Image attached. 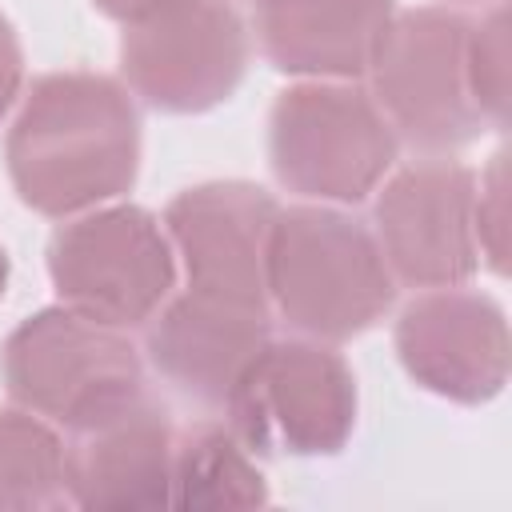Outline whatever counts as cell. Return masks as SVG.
<instances>
[{"label":"cell","instance_id":"cell-4","mask_svg":"<svg viewBox=\"0 0 512 512\" xmlns=\"http://www.w3.org/2000/svg\"><path fill=\"white\" fill-rule=\"evenodd\" d=\"M8 396L68 432L88 428L132 404L144 384V360L124 328L80 316L64 304L20 320L0 348Z\"/></svg>","mask_w":512,"mask_h":512},{"label":"cell","instance_id":"cell-9","mask_svg":"<svg viewBox=\"0 0 512 512\" xmlns=\"http://www.w3.org/2000/svg\"><path fill=\"white\" fill-rule=\"evenodd\" d=\"M476 172L432 156L376 184L372 236L396 284L448 288L480 268L476 248Z\"/></svg>","mask_w":512,"mask_h":512},{"label":"cell","instance_id":"cell-5","mask_svg":"<svg viewBox=\"0 0 512 512\" xmlns=\"http://www.w3.org/2000/svg\"><path fill=\"white\" fill-rule=\"evenodd\" d=\"M468 20L472 16L448 4L392 12L364 72L372 80L368 96L396 140L428 156H448L488 128L472 104L464 72Z\"/></svg>","mask_w":512,"mask_h":512},{"label":"cell","instance_id":"cell-8","mask_svg":"<svg viewBox=\"0 0 512 512\" xmlns=\"http://www.w3.org/2000/svg\"><path fill=\"white\" fill-rule=\"evenodd\" d=\"M252 56V36L232 0H160L124 20L120 80L156 112L192 116L224 104Z\"/></svg>","mask_w":512,"mask_h":512},{"label":"cell","instance_id":"cell-6","mask_svg":"<svg viewBox=\"0 0 512 512\" xmlns=\"http://www.w3.org/2000/svg\"><path fill=\"white\" fill-rule=\"evenodd\" d=\"M220 412L252 456H336L356 432V376L324 340H268Z\"/></svg>","mask_w":512,"mask_h":512},{"label":"cell","instance_id":"cell-19","mask_svg":"<svg viewBox=\"0 0 512 512\" xmlns=\"http://www.w3.org/2000/svg\"><path fill=\"white\" fill-rule=\"evenodd\" d=\"M20 84H24V52H20L16 28L0 16V120H4L8 108L16 104Z\"/></svg>","mask_w":512,"mask_h":512},{"label":"cell","instance_id":"cell-13","mask_svg":"<svg viewBox=\"0 0 512 512\" xmlns=\"http://www.w3.org/2000/svg\"><path fill=\"white\" fill-rule=\"evenodd\" d=\"M68 448V504L96 512L164 508L172 496L176 428L144 388L112 416L76 428Z\"/></svg>","mask_w":512,"mask_h":512},{"label":"cell","instance_id":"cell-7","mask_svg":"<svg viewBox=\"0 0 512 512\" xmlns=\"http://www.w3.org/2000/svg\"><path fill=\"white\" fill-rule=\"evenodd\" d=\"M48 276L64 308L112 328H140L176 288V252L148 208L112 200L52 232Z\"/></svg>","mask_w":512,"mask_h":512},{"label":"cell","instance_id":"cell-16","mask_svg":"<svg viewBox=\"0 0 512 512\" xmlns=\"http://www.w3.org/2000/svg\"><path fill=\"white\" fill-rule=\"evenodd\" d=\"M68 504V448L56 428L28 408H0V508Z\"/></svg>","mask_w":512,"mask_h":512},{"label":"cell","instance_id":"cell-20","mask_svg":"<svg viewBox=\"0 0 512 512\" xmlns=\"http://www.w3.org/2000/svg\"><path fill=\"white\" fill-rule=\"evenodd\" d=\"M152 4H160V0H92V8H100L104 16H112V20H132V16H140L144 8H152Z\"/></svg>","mask_w":512,"mask_h":512},{"label":"cell","instance_id":"cell-11","mask_svg":"<svg viewBox=\"0 0 512 512\" xmlns=\"http://www.w3.org/2000/svg\"><path fill=\"white\" fill-rule=\"evenodd\" d=\"M396 356L412 384L452 404H488L508 384L504 308L476 288H424L396 320Z\"/></svg>","mask_w":512,"mask_h":512},{"label":"cell","instance_id":"cell-1","mask_svg":"<svg viewBox=\"0 0 512 512\" xmlns=\"http://www.w3.org/2000/svg\"><path fill=\"white\" fill-rule=\"evenodd\" d=\"M8 180L24 208L68 220L120 200L140 172L132 92L100 72L36 76L4 140Z\"/></svg>","mask_w":512,"mask_h":512},{"label":"cell","instance_id":"cell-22","mask_svg":"<svg viewBox=\"0 0 512 512\" xmlns=\"http://www.w3.org/2000/svg\"><path fill=\"white\" fill-rule=\"evenodd\" d=\"M4 288H8V252L0 244V300H4Z\"/></svg>","mask_w":512,"mask_h":512},{"label":"cell","instance_id":"cell-3","mask_svg":"<svg viewBox=\"0 0 512 512\" xmlns=\"http://www.w3.org/2000/svg\"><path fill=\"white\" fill-rule=\"evenodd\" d=\"M400 140L356 80H296L268 112V164L312 204H360L392 172Z\"/></svg>","mask_w":512,"mask_h":512},{"label":"cell","instance_id":"cell-15","mask_svg":"<svg viewBox=\"0 0 512 512\" xmlns=\"http://www.w3.org/2000/svg\"><path fill=\"white\" fill-rule=\"evenodd\" d=\"M168 504L192 512L260 508L268 504V480L240 436L220 420H200L176 436L172 448V496Z\"/></svg>","mask_w":512,"mask_h":512},{"label":"cell","instance_id":"cell-12","mask_svg":"<svg viewBox=\"0 0 512 512\" xmlns=\"http://www.w3.org/2000/svg\"><path fill=\"white\" fill-rule=\"evenodd\" d=\"M268 340V308H248L188 288L172 292L144 324V352L156 376L204 408L228 404L232 388Z\"/></svg>","mask_w":512,"mask_h":512},{"label":"cell","instance_id":"cell-10","mask_svg":"<svg viewBox=\"0 0 512 512\" xmlns=\"http://www.w3.org/2000/svg\"><path fill=\"white\" fill-rule=\"evenodd\" d=\"M276 212V196L248 180H208L172 196L160 224L184 268V288L268 308V236Z\"/></svg>","mask_w":512,"mask_h":512},{"label":"cell","instance_id":"cell-14","mask_svg":"<svg viewBox=\"0 0 512 512\" xmlns=\"http://www.w3.org/2000/svg\"><path fill=\"white\" fill-rule=\"evenodd\" d=\"M264 60L296 80H360L396 12L392 0H252Z\"/></svg>","mask_w":512,"mask_h":512},{"label":"cell","instance_id":"cell-2","mask_svg":"<svg viewBox=\"0 0 512 512\" xmlns=\"http://www.w3.org/2000/svg\"><path fill=\"white\" fill-rule=\"evenodd\" d=\"M396 296L372 228L336 204L280 208L268 236V308L324 344L368 332Z\"/></svg>","mask_w":512,"mask_h":512},{"label":"cell","instance_id":"cell-21","mask_svg":"<svg viewBox=\"0 0 512 512\" xmlns=\"http://www.w3.org/2000/svg\"><path fill=\"white\" fill-rule=\"evenodd\" d=\"M496 4H504V0H448V8H496Z\"/></svg>","mask_w":512,"mask_h":512},{"label":"cell","instance_id":"cell-18","mask_svg":"<svg viewBox=\"0 0 512 512\" xmlns=\"http://www.w3.org/2000/svg\"><path fill=\"white\" fill-rule=\"evenodd\" d=\"M504 152H496L488 160V168L476 176V248L480 260L504 276L508 272V172H504Z\"/></svg>","mask_w":512,"mask_h":512},{"label":"cell","instance_id":"cell-17","mask_svg":"<svg viewBox=\"0 0 512 512\" xmlns=\"http://www.w3.org/2000/svg\"><path fill=\"white\" fill-rule=\"evenodd\" d=\"M464 72L468 92L488 128H504L508 120V8H484L476 20H468V44H464Z\"/></svg>","mask_w":512,"mask_h":512}]
</instances>
